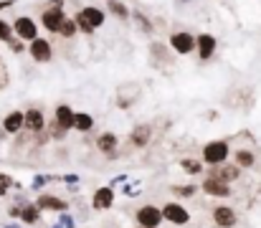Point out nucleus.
Returning <instances> with one entry per match:
<instances>
[{
  "mask_svg": "<svg viewBox=\"0 0 261 228\" xmlns=\"http://www.w3.org/2000/svg\"><path fill=\"white\" fill-rule=\"evenodd\" d=\"M76 23L84 33H94V28H99L104 23V13L99 8H84L76 13Z\"/></svg>",
  "mask_w": 261,
  "mask_h": 228,
  "instance_id": "f257e3e1",
  "label": "nucleus"
},
{
  "mask_svg": "<svg viewBox=\"0 0 261 228\" xmlns=\"http://www.w3.org/2000/svg\"><path fill=\"white\" fill-rule=\"evenodd\" d=\"M203 157H205V162L218 165V162H223V160L228 157V145H226V142H211V145H205Z\"/></svg>",
  "mask_w": 261,
  "mask_h": 228,
  "instance_id": "f03ea898",
  "label": "nucleus"
},
{
  "mask_svg": "<svg viewBox=\"0 0 261 228\" xmlns=\"http://www.w3.org/2000/svg\"><path fill=\"white\" fill-rule=\"evenodd\" d=\"M163 218H165V216H163L158 208H152V206H145V208H140V213H137L140 226H147V228H155Z\"/></svg>",
  "mask_w": 261,
  "mask_h": 228,
  "instance_id": "7ed1b4c3",
  "label": "nucleus"
},
{
  "mask_svg": "<svg viewBox=\"0 0 261 228\" xmlns=\"http://www.w3.org/2000/svg\"><path fill=\"white\" fill-rule=\"evenodd\" d=\"M64 20H66V15H64V10H61L59 5H56V8H48V10L43 13V26H46L48 31H61Z\"/></svg>",
  "mask_w": 261,
  "mask_h": 228,
  "instance_id": "20e7f679",
  "label": "nucleus"
},
{
  "mask_svg": "<svg viewBox=\"0 0 261 228\" xmlns=\"http://www.w3.org/2000/svg\"><path fill=\"white\" fill-rule=\"evenodd\" d=\"M170 46H173L177 54H190L195 48V38L190 33H173L170 36Z\"/></svg>",
  "mask_w": 261,
  "mask_h": 228,
  "instance_id": "39448f33",
  "label": "nucleus"
},
{
  "mask_svg": "<svg viewBox=\"0 0 261 228\" xmlns=\"http://www.w3.org/2000/svg\"><path fill=\"white\" fill-rule=\"evenodd\" d=\"M31 56L36 61H48L51 59V43L46 38H33L31 41Z\"/></svg>",
  "mask_w": 261,
  "mask_h": 228,
  "instance_id": "423d86ee",
  "label": "nucleus"
},
{
  "mask_svg": "<svg viewBox=\"0 0 261 228\" xmlns=\"http://www.w3.org/2000/svg\"><path fill=\"white\" fill-rule=\"evenodd\" d=\"M13 28H15V33H18L23 41H33V38H36V23H33L31 18H18Z\"/></svg>",
  "mask_w": 261,
  "mask_h": 228,
  "instance_id": "0eeeda50",
  "label": "nucleus"
},
{
  "mask_svg": "<svg viewBox=\"0 0 261 228\" xmlns=\"http://www.w3.org/2000/svg\"><path fill=\"white\" fill-rule=\"evenodd\" d=\"M163 216L168 218V221H173V223H188V211L185 208H180L177 203H168L165 208H163Z\"/></svg>",
  "mask_w": 261,
  "mask_h": 228,
  "instance_id": "6e6552de",
  "label": "nucleus"
},
{
  "mask_svg": "<svg viewBox=\"0 0 261 228\" xmlns=\"http://www.w3.org/2000/svg\"><path fill=\"white\" fill-rule=\"evenodd\" d=\"M203 188H205V193H211V195H228V183L226 180H221V178H208L205 183H203Z\"/></svg>",
  "mask_w": 261,
  "mask_h": 228,
  "instance_id": "1a4fd4ad",
  "label": "nucleus"
},
{
  "mask_svg": "<svg viewBox=\"0 0 261 228\" xmlns=\"http://www.w3.org/2000/svg\"><path fill=\"white\" fill-rule=\"evenodd\" d=\"M213 218H216V223L221 228H228L236 223V213H233L231 208H216V211H213Z\"/></svg>",
  "mask_w": 261,
  "mask_h": 228,
  "instance_id": "9d476101",
  "label": "nucleus"
},
{
  "mask_svg": "<svg viewBox=\"0 0 261 228\" xmlns=\"http://www.w3.org/2000/svg\"><path fill=\"white\" fill-rule=\"evenodd\" d=\"M198 51H200V59L213 56V51H216V38H213V36H208V33L198 36Z\"/></svg>",
  "mask_w": 261,
  "mask_h": 228,
  "instance_id": "9b49d317",
  "label": "nucleus"
},
{
  "mask_svg": "<svg viewBox=\"0 0 261 228\" xmlns=\"http://www.w3.org/2000/svg\"><path fill=\"white\" fill-rule=\"evenodd\" d=\"M56 122H59V127H61V130H69V127H74L76 114H74L69 107H59V109H56Z\"/></svg>",
  "mask_w": 261,
  "mask_h": 228,
  "instance_id": "f8f14e48",
  "label": "nucleus"
},
{
  "mask_svg": "<svg viewBox=\"0 0 261 228\" xmlns=\"http://www.w3.org/2000/svg\"><path fill=\"white\" fill-rule=\"evenodd\" d=\"M112 198H114V193H112L109 188H101V190H96V195H94V208H96V211H104V208H109V206H112Z\"/></svg>",
  "mask_w": 261,
  "mask_h": 228,
  "instance_id": "ddd939ff",
  "label": "nucleus"
},
{
  "mask_svg": "<svg viewBox=\"0 0 261 228\" xmlns=\"http://www.w3.org/2000/svg\"><path fill=\"white\" fill-rule=\"evenodd\" d=\"M38 208H43V211H64L66 203L61 198H54V195H41L38 198Z\"/></svg>",
  "mask_w": 261,
  "mask_h": 228,
  "instance_id": "4468645a",
  "label": "nucleus"
},
{
  "mask_svg": "<svg viewBox=\"0 0 261 228\" xmlns=\"http://www.w3.org/2000/svg\"><path fill=\"white\" fill-rule=\"evenodd\" d=\"M25 127H28V130H33V132L43 130V114H41L38 109H31V112H25Z\"/></svg>",
  "mask_w": 261,
  "mask_h": 228,
  "instance_id": "2eb2a0df",
  "label": "nucleus"
},
{
  "mask_svg": "<svg viewBox=\"0 0 261 228\" xmlns=\"http://www.w3.org/2000/svg\"><path fill=\"white\" fill-rule=\"evenodd\" d=\"M23 122H25V114L13 112V114H8V119H5V130H8V132H18Z\"/></svg>",
  "mask_w": 261,
  "mask_h": 228,
  "instance_id": "dca6fc26",
  "label": "nucleus"
},
{
  "mask_svg": "<svg viewBox=\"0 0 261 228\" xmlns=\"http://www.w3.org/2000/svg\"><path fill=\"white\" fill-rule=\"evenodd\" d=\"M132 142L140 145V147L147 145V142H150V127H137V130L132 132Z\"/></svg>",
  "mask_w": 261,
  "mask_h": 228,
  "instance_id": "f3484780",
  "label": "nucleus"
},
{
  "mask_svg": "<svg viewBox=\"0 0 261 228\" xmlns=\"http://www.w3.org/2000/svg\"><path fill=\"white\" fill-rule=\"evenodd\" d=\"M107 8H109V10H112V13H114L117 18H127V15H129L127 5H122L119 0H109V3H107Z\"/></svg>",
  "mask_w": 261,
  "mask_h": 228,
  "instance_id": "a211bd4d",
  "label": "nucleus"
},
{
  "mask_svg": "<svg viewBox=\"0 0 261 228\" xmlns=\"http://www.w3.org/2000/svg\"><path fill=\"white\" fill-rule=\"evenodd\" d=\"M114 147H117V137H114V135H101V137H99V150L112 152Z\"/></svg>",
  "mask_w": 261,
  "mask_h": 228,
  "instance_id": "6ab92c4d",
  "label": "nucleus"
},
{
  "mask_svg": "<svg viewBox=\"0 0 261 228\" xmlns=\"http://www.w3.org/2000/svg\"><path fill=\"white\" fill-rule=\"evenodd\" d=\"M236 162H239L241 167H251V165H254V155L246 152V150H241L239 155H236Z\"/></svg>",
  "mask_w": 261,
  "mask_h": 228,
  "instance_id": "aec40b11",
  "label": "nucleus"
},
{
  "mask_svg": "<svg viewBox=\"0 0 261 228\" xmlns=\"http://www.w3.org/2000/svg\"><path fill=\"white\" fill-rule=\"evenodd\" d=\"M20 216H23V221H25V223H33V221H38V208H33V206H25Z\"/></svg>",
  "mask_w": 261,
  "mask_h": 228,
  "instance_id": "412c9836",
  "label": "nucleus"
},
{
  "mask_svg": "<svg viewBox=\"0 0 261 228\" xmlns=\"http://www.w3.org/2000/svg\"><path fill=\"white\" fill-rule=\"evenodd\" d=\"M74 127H79L82 132L91 130V117H89V114H76V122H74Z\"/></svg>",
  "mask_w": 261,
  "mask_h": 228,
  "instance_id": "4be33fe9",
  "label": "nucleus"
},
{
  "mask_svg": "<svg viewBox=\"0 0 261 228\" xmlns=\"http://www.w3.org/2000/svg\"><path fill=\"white\" fill-rule=\"evenodd\" d=\"M76 26H79V23H74V20H64V26H61V31H59V33L69 38V36H74V33H76Z\"/></svg>",
  "mask_w": 261,
  "mask_h": 228,
  "instance_id": "5701e85b",
  "label": "nucleus"
},
{
  "mask_svg": "<svg viewBox=\"0 0 261 228\" xmlns=\"http://www.w3.org/2000/svg\"><path fill=\"white\" fill-rule=\"evenodd\" d=\"M218 178L226 180V183H228V180H236V178H239V170H236V167H223V170L218 172Z\"/></svg>",
  "mask_w": 261,
  "mask_h": 228,
  "instance_id": "b1692460",
  "label": "nucleus"
},
{
  "mask_svg": "<svg viewBox=\"0 0 261 228\" xmlns=\"http://www.w3.org/2000/svg\"><path fill=\"white\" fill-rule=\"evenodd\" d=\"M10 33H13V28H10L5 20H0V41H10V38H13Z\"/></svg>",
  "mask_w": 261,
  "mask_h": 228,
  "instance_id": "393cba45",
  "label": "nucleus"
},
{
  "mask_svg": "<svg viewBox=\"0 0 261 228\" xmlns=\"http://www.w3.org/2000/svg\"><path fill=\"white\" fill-rule=\"evenodd\" d=\"M182 167H185L188 172H198V170H200V165H198L195 160H182Z\"/></svg>",
  "mask_w": 261,
  "mask_h": 228,
  "instance_id": "a878e982",
  "label": "nucleus"
},
{
  "mask_svg": "<svg viewBox=\"0 0 261 228\" xmlns=\"http://www.w3.org/2000/svg\"><path fill=\"white\" fill-rule=\"evenodd\" d=\"M132 15H135V18H137V23H140V26H142V28H145V31H152V26H150V20H145V18H142V15H140V13H132Z\"/></svg>",
  "mask_w": 261,
  "mask_h": 228,
  "instance_id": "bb28decb",
  "label": "nucleus"
},
{
  "mask_svg": "<svg viewBox=\"0 0 261 228\" xmlns=\"http://www.w3.org/2000/svg\"><path fill=\"white\" fill-rule=\"evenodd\" d=\"M175 193H180V195H193L195 188H193V185H188V188H175Z\"/></svg>",
  "mask_w": 261,
  "mask_h": 228,
  "instance_id": "cd10ccee",
  "label": "nucleus"
},
{
  "mask_svg": "<svg viewBox=\"0 0 261 228\" xmlns=\"http://www.w3.org/2000/svg\"><path fill=\"white\" fill-rule=\"evenodd\" d=\"M61 226L64 228H74V221H71L69 216H64V218H61Z\"/></svg>",
  "mask_w": 261,
  "mask_h": 228,
  "instance_id": "c85d7f7f",
  "label": "nucleus"
},
{
  "mask_svg": "<svg viewBox=\"0 0 261 228\" xmlns=\"http://www.w3.org/2000/svg\"><path fill=\"white\" fill-rule=\"evenodd\" d=\"M8 5H13V0H0V10H3V8H8Z\"/></svg>",
  "mask_w": 261,
  "mask_h": 228,
  "instance_id": "c756f323",
  "label": "nucleus"
},
{
  "mask_svg": "<svg viewBox=\"0 0 261 228\" xmlns=\"http://www.w3.org/2000/svg\"><path fill=\"white\" fill-rule=\"evenodd\" d=\"M5 188H8V185H3V183H0V195H3V193H5Z\"/></svg>",
  "mask_w": 261,
  "mask_h": 228,
  "instance_id": "7c9ffc66",
  "label": "nucleus"
},
{
  "mask_svg": "<svg viewBox=\"0 0 261 228\" xmlns=\"http://www.w3.org/2000/svg\"><path fill=\"white\" fill-rule=\"evenodd\" d=\"M177 3H188V0H177Z\"/></svg>",
  "mask_w": 261,
  "mask_h": 228,
  "instance_id": "2f4dec72",
  "label": "nucleus"
},
{
  "mask_svg": "<svg viewBox=\"0 0 261 228\" xmlns=\"http://www.w3.org/2000/svg\"><path fill=\"white\" fill-rule=\"evenodd\" d=\"M5 228H15V226H5Z\"/></svg>",
  "mask_w": 261,
  "mask_h": 228,
  "instance_id": "473e14b6",
  "label": "nucleus"
},
{
  "mask_svg": "<svg viewBox=\"0 0 261 228\" xmlns=\"http://www.w3.org/2000/svg\"><path fill=\"white\" fill-rule=\"evenodd\" d=\"M56 228H61V226H56Z\"/></svg>",
  "mask_w": 261,
  "mask_h": 228,
  "instance_id": "72a5a7b5",
  "label": "nucleus"
},
{
  "mask_svg": "<svg viewBox=\"0 0 261 228\" xmlns=\"http://www.w3.org/2000/svg\"><path fill=\"white\" fill-rule=\"evenodd\" d=\"M142 228H147V226H142Z\"/></svg>",
  "mask_w": 261,
  "mask_h": 228,
  "instance_id": "f704fd0d",
  "label": "nucleus"
}]
</instances>
